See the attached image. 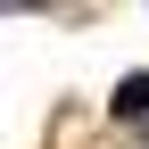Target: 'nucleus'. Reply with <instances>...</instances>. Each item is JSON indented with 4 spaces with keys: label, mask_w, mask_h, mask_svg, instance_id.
I'll return each mask as SVG.
<instances>
[{
    "label": "nucleus",
    "mask_w": 149,
    "mask_h": 149,
    "mask_svg": "<svg viewBox=\"0 0 149 149\" xmlns=\"http://www.w3.org/2000/svg\"><path fill=\"white\" fill-rule=\"evenodd\" d=\"M141 108H149V74H124L116 83V116H141Z\"/></svg>",
    "instance_id": "nucleus-1"
}]
</instances>
